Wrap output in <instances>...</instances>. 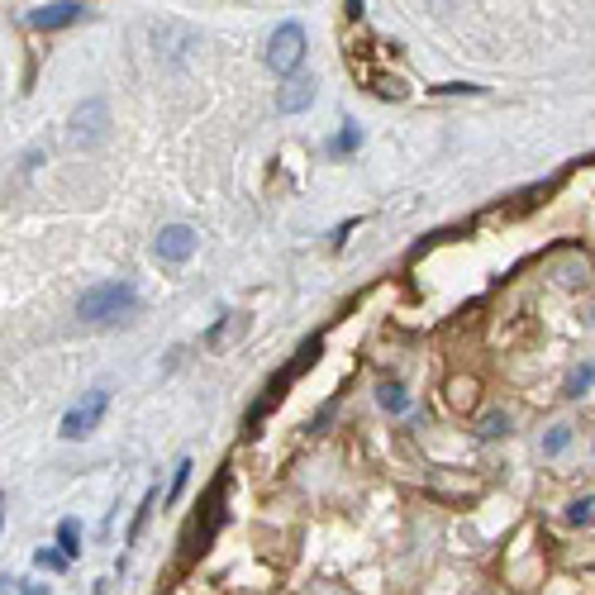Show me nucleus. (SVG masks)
Instances as JSON below:
<instances>
[{"instance_id": "obj_10", "label": "nucleus", "mask_w": 595, "mask_h": 595, "mask_svg": "<svg viewBox=\"0 0 595 595\" xmlns=\"http://www.w3.org/2000/svg\"><path fill=\"white\" fill-rule=\"evenodd\" d=\"M510 425H514V419H510V409L500 405V409H486V415H476L472 433H476V439H481V443H496V439H505V433H510Z\"/></svg>"}, {"instance_id": "obj_16", "label": "nucleus", "mask_w": 595, "mask_h": 595, "mask_svg": "<svg viewBox=\"0 0 595 595\" xmlns=\"http://www.w3.org/2000/svg\"><path fill=\"white\" fill-rule=\"evenodd\" d=\"M591 381H595V367L586 362V367H581V372L567 377V401H581V395L591 391Z\"/></svg>"}, {"instance_id": "obj_3", "label": "nucleus", "mask_w": 595, "mask_h": 595, "mask_svg": "<svg viewBox=\"0 0 595 595\" xmlns=\"http://www.w3.org/2000/svg\"><path fill=\"white\" fill-rule=\"evenodd\" d=\"M105 409H110V391H86V401H76L68 415H62V439H68V443H82L86 433L100 429Z\"/></svg>"}, {"instance_id": "obj_15", "label": "nucleus", "mask_w": 595, "mask_h": 595, "mask_svg": "<svg viewBox=\"0 0 595 595\" xmlns=\"http://www.w3.org/2000/svg\"><path fill=\"white\" fill-rule=\"evenodd\" d=\"M76 538H82V524H76V520H62V524H58V544H62V552H68V558H76V552H82V544H76Z\"/></svg>"}, {"instance_id": "obj_13", "label": "nucleus", "mask_w": 595, "mask_h": 595, "mask_svg": "<svg viewBox=\"0 0 595 595\" xmlns=\"http://www.w3.org/2000/svg\"><path fill=\"white\" fill-rule=\"evenodd\" d=\"M567 524H572V528H591L595 524V496H576L572 505H567Z\"/></svg>"}, {"instance_id": "obj_11", "label": "nucleus", "mask_w": 595, "mask_h": 595, "mask_svg": "<svg viewBox=\"0 0 595 595\" xmlns=\"http://www.w3.org/2000/svg\"><path fill=\"white\" fill-rule=\"evenodd\" d=\"M306 105H314V82H306V76L290 82L282 96H276V110H282V115H296V110H306Z\"/></svg>"}, {"instance_id": "obj_18", "label": "nucleus", "mask_w": 595, "mask_h": 595, "mask_svg": "<svg viewBox=\"0 0 595 595\" xmlns=\"http://www.w3.org/2000/svg\"><path fill=\"white\" fill-rule=\"evenodd\" d=\"M34 562H38V567H48V572H62V567H68V552H62V548H38V552H34Z\"/></svg>"}, {"instance_id": "obj_21", "label": "nucleus", "mask_w": 595, "mask_h": 595, "mask_svg": "<svg viewBox=\"0 0 595 595\" xmlns=\"http://www.w3.org/2000/svg\"><path fill=\"white\" fill-rule=\"evenodd\" d=\"M439 91V96H462V91H467V96H481V86H467V82H448V86H433Z\"/></svg>"}, {"instance_id": "obj_7", "label": "nucleus", "mask_w": 595, "mask_h": 595, "mask_svg": "<svg viewBox=\"0 0 595 595\" xmlns=\"http://www.w3.org/2000/svg\"><path fill=\"white\" fill-rule=\"evenodd\" d=\"M243 334H248V314L243 310H229V314H219V320L205 329L201 343H205V353H224V348H234Z\"/></svg>"}, {"instance_id": "obj_17", "label": "nucleus", "mask_w": 595, "mask_h": 595, "mask_svg": "<svg viewBox=\"0 0 595 595\" xmlns=\"http://www.w3.org/2000/svg\"><path fill=\"white\" fill-rule=\"evenodd\" d=\"M567 443H572V425H552V429L544 433V453H548V457H558Z\"/></svg>"}, {"instance_id": "obj_9", "label": "nucleus", "mask_w": 595, "mask_h": 595, "mask_svg": "<svg viewBox=\"0 0 595 595\" xmlns=\"http://www.w3.org/2000/svg\"><path fill=\"white\" fill-rule=\"evenodd\" d=\"M448 405H453L457 415H472V409L481 405V381H476V377H453V381H448Z\"/></svg>"}, {"instance_id": "obj_1", "label": "nucleus", "mask_w": 595, "mask_h": 595, "mask_svg": "<svg viewBox=\"0 0 595 595\" xmlns=\"http://www.w3.org/2000/svg\"><path fill=\"white\" fill-rule=\"evenodd\" d=\"M139 306V290L129 282H105V286H91L82 300H76V314L82 324H124Z\"/></svg>"}, {"instance_id": "obj_14", "label": "nucleus", "mask_w": 595, "mask_h": 595, "mask_svg": "<svg viewBox=\"0 0 595 595\" xmlns=\"http://www.w3.org/2000/svg\"><path fill=\"white\" fill-rule=\"evenodd\" d=\"M153 505H157V486L148 496L139 500V510H134V520H129V534H124V544H139V534H143V524H148V514H153Z\"/></svg>"}, {"instance_id": "obj_22", "label": "nucleus", "mask_w": 595, "mask_h": 595, "mask_svg": "<svg viewBox=\"0 0 595 595\" xmlns=\"http://www.w3.org/2000/svg\"><path fill=\"white\" fill-rule=\"evenodd\" d=\"M15 586H20L24 595H48V586H38V581H15Z\"/></svg>"}, {"instance_id": "obj_6", "label": "nucleus", "mask_w": 595, "mask_h": 595, "mask_svg": "<svg viewBox=\"0 0 595 595\" xmlns=\"http://www.w3.org/2000/svg\"><path fill=\"white\" fill-rule=\"evenodd\" d=\"M195 248H201V234H195L191 224H167V229L153 238V253H157V262H167V267L191 262Z\"/></svg>"}, {"instance_id": "obj_2", "label": "nucleus", "mask_w": 595, "mask_h": 595, "mask_svg": "<svg viewBox=\"0 0 595 595\" xmlns=\"http://www.w3.org/2000/svg\"><path fill=\"white\" fill-rule=\"evenodd\" d=\"M105 124H110V105H105L100 96L82 100V105L72 110V119H68V139H72V148H96V143L105 139Z\"/></svg>"}, {"instance_id": "obj_12", "label": "nucleus", "mask_w": 595, "mask_h": 595, "mask_svg": "<svg viewBox=\"0 0 595 595\" xmlns=\"http://www.w3.org/2000/svg\"><path fill=\"white\" fill-rule=\"evenodd\" d=\"M377 405L391 409V415H405V409H409V395H405L401 381H381V386H377Z\"/></svg>"}, {"instance_id": "obj_8", "label": "nucleus", "mask_w": 595, "mask_h": 595, "mask_svg": "<svg viewBox=\"0 0 595 595\" xmlns=\"http://www.w3.org/2000/svg\"><path fill=\"white\" fill-rule=\"evenodd\" d=\"M82 15H86L82 0H58V5H38V10H29V24H34V29H68V24H76Z\"/></svg>"}, {"instance_id": "obj_20", "label": "nucleus", "mask_w": 595, "mask_h": 595, "mask_svg": "<svg viewBox=\"0 0 595 595\" xmlns=\"http://www.w3.org/2000/svg\"><path fill=\"white\" fill-rule=\"evenodd\" d=\"M187 476H191V457H181V462H177V476H171V491H167V500H177V496H181V486H187Z\"/></svg>"}, {"instance_id": "obj_19", "label": "nucleus", "mask_w": 595, "mask_h": 595, "mask_svg": "<svg viewBox=\"0 0 595 595\" xmlns=\"http://www.w3.org/2000/svg\"><path fill=\"white\" fill-rule=\"evenodd\" d=\"M357 143H362V129H353V124H343L338 129V139H334V153H353Z\"/></svg>"}, {"instance_id": "obj_5", "label": "nucleus", "mask_w": 595, "mask_h": 595, "mask_svg": "<svg viewBox=\"0 0 595 595\" xmlns=\"http://www.w3.org/2000/svg\"><path fill=\"white\" fill-rule=\"evenodd\" d=\"M348 68H353V76L362 82L372 96H381V100H405V82L401 76H386L377 68L372 58H367V44L362 48H348Z\"/></svg>"}, {"instance_id": "obj_4", "label": "nucleus", "mask_w": 595, "mask_h": 595, "mask_svg": "<svg viewBox=\"0 0 595 595\" xmlns=\"http://www.w3.org/2000/svg\"><path fill=\"white\" fill-rule=\"evenodd\" d=\"M306 62V29H300L296 20L290 24H282V29L272 34V44H267V68L276 72V76H290Z\"/></svg>"}]
</instances>
